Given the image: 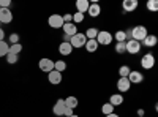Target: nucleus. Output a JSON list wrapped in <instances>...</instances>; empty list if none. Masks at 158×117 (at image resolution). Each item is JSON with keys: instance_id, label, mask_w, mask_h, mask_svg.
I'll use <instances>...</instances> for the list:
<instances>
[{"instance_id": "nucleus-14", "label": "nucleus", "mask_w": 158, "mask_h": 117, "mask_svg": "<svg viewBox=\"0 0 158 117\" xmlns=\"http://www.w3.org/2000/svg\"><path fill=\"white\" fill-rule=\"evenodd\" d=\"M65 101L60 98V100H57V103L54 105V108H52V112H54V115H63V111H65Z\"/></svg>"}, {"instance_id": "nucleus-26", "label": "nucleus", "mask_w": 158, "mask_h": 117, "mask_svg": "<svg viewBox=\"0 0 158 117\" xmlns=\"http://www.w3.org/2000/svg\"><path fill=\"white\" fill-rule=\"evenodd\" d=\"M112 38H115V40H117V43H123L125 40H127V32H122V30H118Z\"/></svg>"}, {"instance_id": "nucleus-29", "label": "nucleus", "mask_w": 158, "mask_h": 117, "mask_svg": "<svg viewBox=\"0 0 158 117\" xmlns=\"http://www.w3.org/2000/svg\"><path fill=\"white\" fill-rule=\"evenodd\" d=\"M130 71H131V70L127 67V65H123V67H120V68H118V74H120V77H128Z\"/></svg>"}, {"instance_id": "nucleus-22", "label": "nucleus", "mask_w": 158, "mask_h": 117, "mask_svg": "<svg viewBox=\"0 0 158 117\" xmlns=\"http://www.w3.org/2000/svg\"><path fill=\"white\" fill-rule=\"evenodd\" d=\"M84 35H85L87 40H95L97 35H98V30H97V29H94V27H90V29H87V32H85Z\"/></svg>"}, {"instance_id": "nucleus-6", "label": "nucleus", "mask_w": 158, "mask_h": 117, "mask_svg": "<svg viewBox=\"0 0 158 117\" xmlns=\"http://www.w3.org/2000/svg\"><path fill=\"white\" fill-rule=\"evenodd\" d=\"M48 24L52 29H62L65 22H63V18L60 15H51L49 19H48Z\"/></svg>"}, {"instance_id": "nucleus-2", "label": "nucleus", "mask_w": 158, "mask_h": 117, "mask_svg": "<svg viewBox=\"0 0 158 117\" xmlns=\"http://www.w3.org/2000/svg\"><path fill=\"white\" fill-rule=\"evenodd\" d=\"M97 43L98 44H103V46H108V44H111V41L114 40L112 38V35L109 33V32H106V30H101V32H98V35H97Z\"/></svg>"}, {"instance_id": "nucleus-40", "label": "nucleus", "mask_w": 158, "mask_h": 117, "mask_svg": "<svg viewBox=\"0 0 158 117\" xmlns=\"http://www.w3.org/2000/svg\"><path fill=\"white\" fill-rule=\"evenodd\" d=\"M139 117H144V115H139Z\"/></svg>"}, {"instance_id": "nucleus-12", "label": "nucleus", "mask_w": 158, "mask_h": 117, "mask_svg": "<svg viewBox=\"0 0 158 117\" xmlns=\"http://www.w3.org/2000/svg\"><path fill=\"white\" fill-rule=\"evenodd\" d=\"M63 33L65 35H67V36H73V35H76L77 33V27H76V25L73 24V22H68V24H63Z\"/></svg>"}, {"instance_id": "nucleus-27", "label": "nucleus", "mask_w": 158, "mask_h": 117, "mask_svg": "<svg viewBox=\"0 0 158 117\" xmlns=\"http://www.w3.org/2000/svg\"><path fill=\"white\" fill-rule=\"evenodd\" d=\"M101 111H103V114H104V115L112 114V112H114V106H112V105H109V103H106V105H103V106H101Z\"/></svg>"}, {"instance_id": "nucleus-16", "label": "nucleus", "mask_w": 158, "mask_h": 117, "mask_svg": "<svg viewBox=\"0 0 158 117\" xmlns=\"http://www.w3.org/2000/svg\"><path fill=\"white\" fill-rule=\"evenodd\" d=\"M71 51H73V46H71L70 43H65V41L60 43V46H59V52H60L62 56H70V54H71Z\"/></svg>"}, {"instance_id": "nucleus-20", "label": "nucleus", "mask_w": 158, "mask_h": 117, "mask_svg": "<svg viewBox=\"0 0 158 117\" xmlns=\"http://www.w3.org/2000/svg\"><path fill=\"white\" fill-rule=\"evenodd\" d=\"M84 46H85V51H87V52H95V51L98 49L97 40H87Z\"/></svg>"}, {"instance_id": "nucleus-5", "label": "nucleus", "mask_w": 158, "mask_h": 117, "mask_svg": "<svg viewBox=\"0 0 158 117\" xmlns=\"http://www.w3.org/2000/svg\"><path fill=\"white\" fill-rule=\"evenodd\" d=\"M38 67H40V70L44 71V73H51L52 70H54V60L44 57V59H41L38 62Z\"/></svg>"}, {"instance_id": "nucleus-30", "label": "nucleus", "mask_w": 158, "mask_h": 117, "mask_svg": "<svg viewBox=\"0 0 158 117\" xmlns=\"http://www.w3.org/2000/svg\"><path fill=\"white\" fill-rule=\"evenodd\" d=\"M82 21H84V15H82V13H74V15H73V22L74 24H79Z\"/></svg>"}, {"instance_id": "nucleus-17", "label": "nucleus", "mask_w": 158, "mask_h": 117, "mask_svg": "<svg viewBox=\"0 0 158 117\" xmlns=\"http://www.w3.org/2000/svg\"><path fill=\"white\" fill-rule=\"evenodd\" d=\"M89 5H90V2L89 0H77L76 2V10H77V13H84L89 10Z\"/></svg>"}, {"instance_id": "nucleus-35", "label": "nucleus", "mask_w": 158, "mask_h": 117, "mask_svg": "<svg viewBox=\"0 0 158 117\" xmlns=\"http://www.w3.org/2000/svg\"><path fill=\"white\" fill-rule=\"evenodd\" d=\"M18 40H19L18 33H11V36H10V41H11L13 44H16V43H18Z\"/></svg>"}, {"instance_id": "nucleus-11", "label": "nucleus", "mask_w": 158, "mask_h": 117, "mask_svg": "<svg viewBox=\"0 0 158 117\" xmlns=\"http://www.w3.org/2000/svg\"><path fill=\"white\" fill-rule=\"evenodd\" d=\"M130 87H131V84H130V81H128V77H120V79L117 81V89H118V92H128L130 90Z\"/></svg>"}, {"instance_id": "nucleus-33", "label": "nucleus", "mask_w": 158, "mask_h": 117, "mask_svg": "<svg viewBox=\"0 0 158 117\" xmlns=\"http://www.w3.org/2000/svg\"><path fill=\"white\" fill-rule=\"evenodd\" d=\"M62 18H63V22H65V24L73 22V15H71V13H67V15H63Z\"/></svg>"}, {"instance_id": "nucleus-18", "label": "nucleus", "mask_w": 158, "mask_h": 117, "mask_svg": "<svg viewBox=\"0 0 158 117\" xmlns=\"http://www.w3.org/2000/svg\"><path fill=\"white\" fill-rule=\"evenodd\" d=\"M142 43L146 44L147 48H153V46H156V43H158V38H156L155 35H147V36L142 40Z\"/></svg>"}, {"instance_id": "nucleus-23", "label": "nucleus", "mask_w": 158, "mask_h": 117, "mask_svg": "<svg viewBox=\"0 0 158 117\" xmlns=\"http://www.w3.org/2000/svg\"><path fill=\"white\" fill-rule=\"evenodd\" d=\"M54 70L59 71V73L65 71V70H67V63H65L63 60H57V62H54Z\"/></svg>"}, {"instance_id": "nucleus-36", "label": "nucleus", "mask_w": 158, "mask_h": 117, "mask_svg": "<svg viewBox=\"0 0 158 117\" xmlns=\"http://www.w3.org/2000/svg\"><path fill=\"white\" fill-rule=\"evenodd\" d=\"M63 115L71 117V115H73V109H70V108H65V111H63Z\"/></svg>"}, {"instance_id": "nucleus-10", "label": "nucleus", "mask_w": 158, "mask_h": 117, "mask_svg": "<svg viewBox=\"0 0 158 117\" xmlns=\"http://www.w3.org/2000/svg\"><path fill=\"white\" fill-rule=\"evenodd\" d=\"M138 0H123V3H122V8L125 13H131V11H135L138 8Z\"/></svg>"}, {"instance_id": "nucleus-19", "label": "nucleus", "mask_w": 158, "mask_h": 117, "mask_svg": "<svg viewBox=\"0 0 158 117\" xmlns=\"http://www.w3.org/2000/svg\"><path fill=\"white\" fill-rule=\"evenodd\" d=\"M123 103V97L120 95V94H114V95H111V98H109V105H112V106H120Z\"/></svg>"}, {"instance_id": "nucleus-32", "label": "nucleus", "mask_w": 158, "mask_h": 117, "mask_svg": "<svg viewBox=\"0 0 158 117\" xmlns=\"http://www.w3.org/2000/svg\"><path fill=\"white\" fill-rule=\"evenodd\" d=\"M6 62L10 63V65H15L16 62H18V56H15V54H6Z\"/></svg>"}, {"instance_id": "nucleus-8", "label": "nucleus", "mask_w": 158, "mask_h": 117, "mask_svg": "<svg viewBox=\"0 0 158 117\" xmlns=\"http://www.w3.org/2000/svg\"><path fill=\"white\" fill-rule=\"evenodd\" d=\"M13 21V13L10 8H0V22L2 24H10Z\"/></svg>"}, {"instance_id": "nucleus-9", "label": "nucleus", "mask_w": 158, "mask_h": 117, "mask_svg": "<svg viewBox=\"0 0 158 117\" xmlns=\"http://www.w3.org/2000/svg\"><path fill=\"white\" fill-rule=\"evenodd\" d=\"M48 79H49V82H51L52 86H57V84L62 82V73L52 70L51 73H48Z\"/></svg>"}, {"instance_id": "nucleus-25", "label": "nucleus", "mask_w": 158, "mask_h": 117, "mask_svg": "<svg viewBox=\"0 0 158 117\" xmlns=\"http://www.w3.org/2000/svg\"><path fill=\"white\" fill-rule=\"evenodd\" d=\"M8 52H10V46H8V43H5V41H0V57L6 56Z\"/></svg>"}, {"instance_id": "nucleus-24", "label": "nucleus", "mask_w": 158, "mask_h": 117, "mask_svg": "<svg viewBox=\"0 0 158 117\" xmlns=\"http://www.w3.org/2000/svg\"><path fill=\"white\" fill-rule=\"evenodd\" d=\"M21 51H22V44H21V43H16V44H11V46H10V54L19 56Z\"/></svg>"}, {"instance_id": "nucleus-37", "label": "nucleus", "mask_w": 158, "mask_h": 117, "mask_svg": "<svg viewBox=\"0 0 158 117\" xmlns=\"http://www.w3.org/2000/svg\"><path fill=\"white\" fill-rule=\"evenodd\" d=\"M3 38H5V32L0 29V41H3Z\"/></svg>"}, {"instance_id": "nucleus-21", "label": "nucleus", "mask_w": 158, "mask_h": 117, "mask_svg": "<svg viewBox=\"0 0 158 117\" xmlns=\"http://www.w3.org/2000/svg\"><path fill=\"white\" fill-rule=\"evenodd\" d=\"M63 101H65V106L70 108V109H74L77 106V98L76 97H68V98H65Z\"/></svg>"}, {"instance_id": "nucleus-1", "label": "nucleus", "mask_w": 158, "mask_h": 117, "mask_svg": "<svg viewBox=\"0 0 158 117\" xmlns=\"http://www.w3.org/2000/svg\"><path fill=\"white\" fill-rule=\"evenodd\" d=\"M130 33H131V40H136V41H139V43L149 35V33H147V29L144 27V25H136V27L131 29Z\"/></svg>"}, {"instance_id": "nucleus-34", "label": "nucleus", "mask_w": 158, "mask_h": 117, "mask_svg": "<svg viewBox=\"0 0 158 117\" xmlns=\"http://www.w3.org/2000/svg\"><path fill=\"white\" fill-rule=\"evenodd\" d=\"M11 0H0V8H10Z\"/></svg>"}, {"instance_id": "nucleus-3", "label": "nucleus", "mask_w": 158, "mask_h": 117, "mask_svg": "<svg viewBox=\"0 0 158 117\" xmlns=\"http://www.w3.org/2000/svg\"><path fill=\"white\" fill-rule=\"evenodd\" d=\"M85 41H87V38H85L84 33H76L70 38V44L73 48H82L85 44Z\"/></svg>"}, {"instance_id": "nucleus-31", "label": "nucleus", "mask_w": 158, "mask_h": 117, "mask_svg": "<svg viewBox=\"0 0 158 117\" xmlns=\"http://www.w3.org/2000/svg\"><path fill=\"white\" fill-rule=\"evenodd\" d=\"M115 52L117 54H123L125 52V41L123 43H115Z\"/></svg>"}, {"instance_id": "nucleus-4", "label": "nucleus", "mask_w": 158, "mask_h": 117, "mask_svg": "<svg viewBox=\"0 0 158 117\" xmlns=\"http://www.w3.org/2000/svg\"><path fill=\"white\" fill-rule=\"evenodd\" d=\"M141 51V43L136 41V40H128L125 41V52H130V54H138Z\"/></svg>"}, {"instance_id": "nucleus-39", "label": "nucleus", "mask_w": 158, "mask_h": 117, "mask_svg": "<svg viewBox=\"0 0 158 117\" xmlns=\"http://www.w3.org/2000/svg\"><path fill=\"white\" fill-rule=\"evenodd\" d=\"M71 117H79V115H76V114H73V115H71Z\"/></svg>"}, {"instance_id": "nucleus-38", "label": "nucleus", "mask_w": 158, "mask_h": 117, "mask_svg": "<svg viewBox=\"0 0 158 117\" xmlns=\"http://www.w3.org/2000/svg\"><path fill=\"white\" fill-rule=\"evenodd\" d=\"M104 117H118V115H117V114H114V112H112V114H108V115H104Z\"/></svg>"}, {"instance_id": "nucleus-7", "label": "nucleus", "mask_w": 158, "mask_h": 117, "mask_svg": "<svg viewBox=\"0 0 158 117\" xmlns=\"http://www.w3.org/2000/svg\"><path fill=\"white\" fill-rule=\"evenodd\" d=\"M153 65H155V57L152 54H146V56H142L141 59V67L144 70H150L153 68Z\"/></svg>"}, {"instance_id": "nucleus-28", "label": "nucleus", "mask_w": 158, "mask_h": 117, "mask_svg": "<svg viewBox=\"0 0 158 117\" xmlns=\"http://www.w3.org/2000/svg\"><path fill=\"white\" fill-rule=\"evenodd\" d=\"M147 10H150L153 13L158 11V2H156V0H149V2H147Z\"/></svg>"}, {"instance_id": "nucleus-13", "label": "nucleus", "mask_w": 158, "mask_h": 117, "mask_svg": "<svg viewBox=\"0 0 158 117\" xmlns=\"http://www.w3.org/2000/svg\"><path fill=\"white\" fill-rule=\"evenodd\" d=\"M142 79H144V76L139 71H130V74H128L130 84H139V82H142Z\"/></svg>"}, {"instance_id": "nucleus-15", "label": "nucleus", "mask_w": 158, "mask_h": 117, "mask_svg": "<svg viewBox=\"0 0 158 117\" xmlns=\"http://www.w3.org/2000/svg\"><path fill=\"white\" fill-rule=\"evenodd\" d=\"M87 13H89L92 18H98V16H100V13H101V6H100L98 3H90Z\"/></svg>"}]
</instances>
